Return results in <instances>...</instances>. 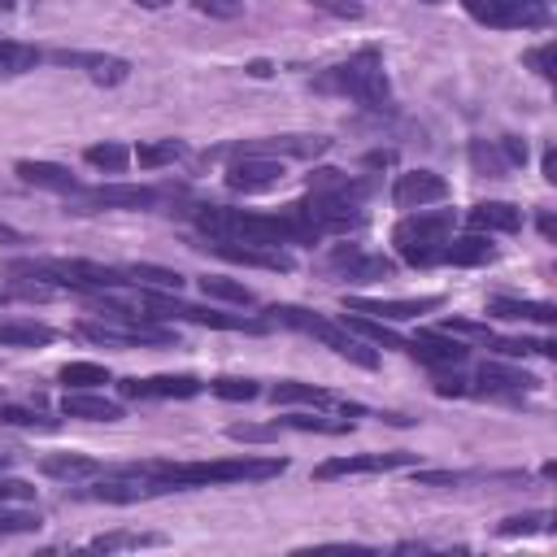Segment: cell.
I'll use <instances>...</instances> for the list:
<instances>
[{
  "instance_id": "cell-56",
  "label": "cell",
  "mask_w": 557,
  "mask_h": 557,
  "mask_svg": "<svg viewBox=\"0 0 557 557\" xmlns=\"http://www.w3.org/2000/svg\"><path fill=\"white\" fill-rule=\"evenodd\" d=\"M540 231H544V235H548V239H553V235H557V222H553V213H540Z\"/></svg>"
},
{
  "instance_id": "cell-6",
  "label": "cell",
  "mask_w": 557,
  "mask_h": 557,
  "mask_svg": "<svg viewBox=\"0 0 557 557\" xmlns=\"http://www.w3.org/2000/svg\"><path fill=\"white\" fill-rule=\"evenodd\" d=\"M453 235V209H418L409 218L396 222L392 231V244L400 252V261L409 265H435L444 244Z\"/></svg>"
},
{
  "instance_id": "cell-36",
  "label": "cell",
  "mask_w": 557,
  "mask_h": 557,
  "mask_svg": "<svg viewBox=\"0 0 557 557\" xmlns=\"http://www.w3.org/2000/svg\"><path fill=\"white\" fill-rule=\"evenodd\" d=\"M83 157H87V165H96V170H104V174H122V170L131 165V152H126L122 144H113V139H109V144H91Z\"/></svg>"
},
{
  "instance_id": "cell-43",
  "label": "cell",
  "mask_w": 557,
  "mask_h": 557,
  "mask_svg": "<svg viewBox=\"0 0 557 557\" xmlns=\"http://www.w3.org/2000/svg\"><path fill=\"white\" fill-rule=\"evenodd\" d=\"M0 422H9V426H52V418H44L39 409H26V405H0Z\"/></svg>"
},
{
  "instance_id": "cell-35",
  "label": "cell",
  "mask_w": 557,
  "mask_h": 557,
  "mask_svg": "<svg viewBox=\"0 0 557 557\" xmlns=\"http://www.w3.org/2000/svg\"><path fill=\"white\" fill-rule=\"evenodd\" d=\"M35 65H39V48L0 39V74H26V70H35Z\"/></svg>"
},
{
  "instance_id": "cell-28",
  "label": "cell",
  "mask_w": 557,
  "mask_h": 557,
  "mask_svg": "<svg viewBox=\"0 0 557 557\" xmlns=\"http://www.w3.org/2000/svg\"><path fill=\"white\" fill-rule=\"evenodd\" d=\"M357 339H366V344H383V348H400V352H409V339H400L392 326H383L379 318H366V313H352L348 322H344Z\"/></svg>"
},
{
  "instance_id": "cell-31",
  "label": "cell",
  "mask_w": 557,
  "mask_h": 557,
  "mask_svg": "<svg viewBox=\"0 0 557 557\" xmlns=\"http://www.w3.org/2000/svg\"><path fill=\"white\" fill-rule=\"evenodd\" d=\"M126 278H131V283H148V287H157V292H178V287H183V274H178V270H170V265H152V261H135V265H126Z\"/></svg>"
},
{
  "instance_id": "cell-10",
  "label": "cell",
  "mask_w": 557,
  "mask_h": 557,
  "mask_svg": "<svg viewBox=\"0 0 557 557\" xmlns=\"http://www.w3.org/2000/svg\"><path fill=\"white\" fill-rule=\"evenodd\" d=\"M117 392L126 400H187L200 396L205 383L196 374H152V379H122Z\"/></svg>"
},
{
  "instance_id": "cell-15",
  "label": "cell",
  "mask_w": 557,
  "mask_h": 557,
  "mask_svg": "<svg viewBox=\"0 0 557 557\" xmlns=\"http://www.w3.org/2000/svg\"><path fill=\"white\" fill-rule=\"evenodd\" d=\"M157 191L144 183H100L83 191V209H152Z\"/></svg>"
},
{
  "instance_id": "cell-59",
  "label": "cell",
  "mask_w": 557,
  "mask_h": 557,
  "mask_svg": "<svg viewBox=\"0 0 557 557\" xmlns=\"http://www.w3.org/2000/svg\"><path fill=\"white\" fill-rule=\"evenodd\" d=\"M422 4H440V0H422Z\"/></svg>"
},
{
  "instance_id": "cell-16",
  "label": "cell",
  "mask_w": 557,
  "mask_h": 557,
  "mask_svg": "<svg viewBox=\"0 0 557 557\" xmlns=\"http://www.w3.org/2000/svg\"><path fill=\"white\" fill-rule=\"evenodd\" d=\"M200 248H209L222 261L252 265V270H292V257L283 248H257V244H231V239H205Z\"/></svg>"
},
{
  "instance_id": "cell-9",
  "label": "cell",
  "mask_w": 557,
  "mask_h": 557,
  "mask_svg": "<svg viewBox=\"0 0 557 557\" xmlns=\"http://www.w3.org/2000/svg\"><path fill=\"white\" fill-rule=\"evenodd\" d=\"M78 335L104 348H139V344H174V331L148 322H78Z\"/></svg>"
},
{
  "instance_id": "cell-53",
  "label": "cell",
  "mask_w": 557,
  "mask_h": 557,
  "mask_svg": "<svg viewBox=\"0 0 557 557\" xmlns=\"http://www.w3.org/2000/svg\"><path fill=\"white\" fill-rule=\"evenodd\" d=\"M544 178L557 183V157H553V148H544Z\"/></svg>"
},
{
  "instance_id": "cell-33",
  "label": "cell",
  "mask_w": 557,
  "mask_h": 557,
  "mask_svg": "<svg viewBox=\"0 0 557 557\" xmlns=\"http://www.w3.org/2000/svg\"><path fill=\"white\" fill-rule=\"evenodd\" d=\"M183 157H187L183 139H161V144H139V148H135V161H139L144 170H157V165H174V161H183Z\"/></svg>"
},
{
  "instance_id": "cell-45",
  "label": "cell",
  "mask_w": 557,
  "mask_h": 557,
  "mask_svg": "<svg viewBox=\"0 0 557 557\" xmlns=\"http://www.w3.org/2000/svg\"><path fill=\"white\" fill-rule=\"evenodd\" d=\"M35 527H39V513H17V509H4V505H0V535L35 531Z\"/></svg>"
},
{
  "instance_id": "cell-58",
  "label": "cell",
  "mask_w": 557,
  "mask_h": 557,
  "mask_svg": "<svg viewBox=\"0 0 557 557\" xmlns=\"http://www.w3.org/2000/svg\"><path fill=\"white\" fill-rule=\"evenodd\" d=\"M17 9V0H0V13H13Z\"/></svg>"
},
{
  "instance_id": "cell-12",
  "label": "cell",
  "mask_w": 557,
  "mask_h": 557,
  "mask_svg": "<svg viewBox=\"0 0 557 557\" xmlns=\"http://www.w3.org/2000/svg\"><path fill=\"white\" fill-rule=\"evenodd\" d=\"M409 357H418V361L444 370V366H461V361L470 357V348H466L453 331H444V326H426V331H418V335L409 339Z\"/></svg>"
},
{
  "instance_id": "cell-25",
  "label": "cell",
  "mask_w": 557,
  "mask_h": 557,
  "mask_svg": "<svg viewBox=\"0 0 557 557\" xmlns=\"http://www.w3.org/2000/svg\"><path fill=\"white\" fill-rule=\"evenodd\" d=\"M470 170L483 178H505L513 165H509L500 139H470Z\"/></svg>"
},
{
  "instance_id": "cell-34",
  "label": "cell",
  "mask_w": 557,
  "mask_h": 557,
  "mask_svg": "<svg viewBox=\"0 0 557 557\" xmlns=\"http://www.w3.org/2000/svg\"><path fill=\"white\" fill-rule=\"evenodd\" d=\"M200 292L213 296V300H226V305H252V292H248L244 283L226 278V274H205V278H200Z\"/></svg>"
},
{
  "instance_id": "cell-48",
  "label": "cell",
  "mask_w": 557,
  "mask_h": 557,
  "mask_svg": "<svg viewBox=\"0 0 557 557\" xmlns=\"http://www.w3.org/2000/svg\"><path fill=\"white\" fill-rule=\"evenodd\" d=\"M309 4L322 9V13H331V17H348V22L361 17V4L357 0H309Z\"/></svg>"
},
{
  "instance_id": "cell-3",
  "label": "cell",
  "mask_w": 557,
  "mask_h": 557,
  "mask_svg": "<svg viewBox=\"0 0 557 557\" xmlns=\"http://www.w3.org/2000/svg\"><path fill=\"white\" fill-rule=\"evenodd\" d=\"M196 226L205 231V239H231V244H257V248L296 244L283 213H252V209L205 205V209H196Z\"/></svg>"
},
{
  "instance_id": "cell-24",
  "label": "cell",
  "mask_w": 557,
  "mask_h": 557,
  "mask_svg": "<svg viewBox=\"0 0 557 557\" xmlns=\"http://www.w3.org/2000/svg\"><path fill=\"white\" fill-rule=\"evenodd\" d=\"M39 470L48 479H61V483H78V479H96L100 474V461L96 457H83V453H52L39 461Z\"/></svg>"
},
{
  "instance_id": "cell-18",
  "label": "cell",
  "mask_w": 557,
  "mask_h": 557,
  "mask_svg": "<svg viewBox=\"0 0 557 557\" xmlns=\"http://www.w3.org/2000/svg\"><path fill=\"white\" fill-rule=\"evenodd\" d=\"M331 270H339L352 283H379V278L396 274V261L392 257H370V252H357V248H339L331 257Z\"/></svg>"
},
{
  "instance_id": "cell-47",
  "label": "cell",
  "mask_w": 557,
  "mask_h": 557,
  "mask_svg": "<svg viewBox=\"0 0 557 557\" xmlns=\"http://www.w3.org/2000/svg\"><path fill=\"white\" fill-rule=\"evenodd\" d=\"M226 435L239 440V444H270L278 435V426H231Z\"/></svg>"
},
{
  "instance_id": "cell-50",
  "label": "cell",
  "mask_w": 557,
  "mask_h": 557,
  "mask_svg": "<svg viewBox=\"0 0 557 557\" xmlns=\"http://www.w3.org/2000/svg\"><path fill=\"white\" fill-rule=\"evenodd\" d=\"M30 496H35V487L26 479H0V505L4 500H30Z\"/></svg>"
},
{
  "instance_id": "cell-54",
  "label": "cell",
  "mask_w": 557,
  "mask_h": 557,
  "mask_svg": "<svg viewBox=\"0 0 557 557\" xmlns=\"http://www.w3.org/2000/svg\"><path fill=\"white\" fill-rule=\"evenodd\" d=\"M248 74H252V78H270V74H274V65H270V61H252V65H248Z\"/></svg>"
},
{
  "instance_id": "cell-39",
  "label": "cell",
  "mask_w": 557,
  "mask_h": 557,
  "mask_svg": "<svg viewBox=\"0 0 557 557\" xmlns=\"http://www.w3.org/2000/svg\"><path fill=\"white\" fill-rule=\"evenodd\" d=\"M144 544H161V535H135V531H117V535H96L87 548H96V553H113V548H144Z\"/></svg>"
},
{
  "instance_id": "cell-55",
  "label": "cell",
  "mask_w": 557,
  "mask_h": 557,
  "mask_svg": "<svg viewBox=\"0 0 557 557\" xmlns=\"http://www.w3.org/2000/svg\"><path fill=\"white\" fill-rule=\"evenodd\" d=\"M0 244H22V231H13V226L0 222Z\"/></svg>"
},
{
  "instance_id": "cell-11",
  "label": "cell",
  "mask_w": 557,
  "mask_h": 557,
  "mask_svg": "<svg viewBox=\"0 0 557 557\" xmlns=\"http://www.w3.org/2000/svg\"><path fill=\"white\" fill-rule=\"evenodd\" d=\"M348 313H366V318H379V322H405V318H418V313H431L440 309V296H400V300H379V296H348L344 300Z\"/></svg>"
},
{
  "instance_id": "cell-7",
  "label": "cell",
  "mask_w": 557,
  "mask_h": 557,
  "mask_svg": "<svg viewBox=\"0 0 557 557\" xmlns=\"http://www.w3.org/2000/svg\"><path fill=\"white\" fill-rule=\"evenodd\" d=\"M148 318H170V322H196V326H218V331H252L261 335L265 322L244 318V313H222V309H205V305H187L178 300V292H152L144 296Z\"/></svg>"
},
{
  "instance_id": "cell-5",
  "label": "cell",
  "mask_w": 557,
  "mask_h": 557,
  "mask_svg": "<svg viewBox=\"0 0 557 557\" xmlns=\"http://www.w3.org/2000/svg\"><path fill=\"white\" fill-rule=\"evenodd\" d=\"M322 91H344L352 100H361L366 109H387L392 104V87H387V74H383V57L374 48L331 65L322 78H318Z\"/></svg>"
},
{
  "instance_id": "cell-26",
  "label": "cell",
  "mask_w": 557,
  "mask_h": 557,
  "mask_svg": "<svg viewBox=\"0 0 557 557\" xmlns=\"http://www.w3.org/2000/svg\"><path fill=\"white\" fill-rule=\"evenodd\" d=\"M440 261H448V265H483V261H492V244L483 239V231L479 235H457V239L444 244Z\"/></svg>"
},
{
  "instance_id": "cell-8",
  "label": "cell",
  "mask_w": 557,
  "mask_h": 557,
  "mask_svg": "<svg viewBox=\"0 0 557 557\" xmlns=\"http://www.w3.org/2000/svg\"><path fill=\"white\" fill-rule=\"evenodd\" d=\"M283 161L278 157H265V152H239L231 165H226V187L231 191H244V196H257V191H270L283 183Z\"/></svg>"
},
{
  "instance_id": "cell-37",
  "label": "cell",
  "mask_w": 557,
  "mask_h": 557,
  "mask_svg": "<svg viewBox=\"0 0 557 557\" xmlns=\"http://www.w3.org/2000/svg\"><path fill=\"white\" fill-rule=\"evenodd\" d=\"M278 426L318 431V435H344V431H348V422H331V418H322V413H287V418H278Z\"/></svg>"
},
{
  "instance_id": "cell-51",
  "label": "cell",
  "mask_w": 557,
  "mask_h": 557,
  "mask_svg": "<svg viewBox=\"0 0 557 557\" xmlns=\"http://www.w3.org/2000/svg\"><path fill=\"white\" fill-rule=\"evenodd\" d=\"M500 148H505V157H509V165L518 170V165H527V144L518 139V135H505L500 139Z\"/></svg>"
},
{
  "instance_id": "cell-32",
  "label": "cell",
  "mask_w": 557,
  "mask_h": 557,
  "mask_svg": "<svg viewBox=\"0 0 557 557\" xmlns=\"http://www.w3.org/2000/svg\"><path fill=\"white\" fill-rule=\"evenodd\" d=\"M270 400H274V405H335L331 392L309 387V383H274Z\"/></svg>"
},
{
  "instance_id": "cell-57",
  "label": "cell",
  "mask_w": 557,
  "mask_h": 557,
  "mask_svg": "<svg viewBox=\"0 0 557 557\" xmlns=\"http://www.w3.org/2000/svg\"><path fill=\"white\" fill-rule=\"evenodd\" d=\"M135 4H139V9H165L170 0H135Z\"/></svg>"
},
{
  "instance_id": "cell-17",
  "label": "cell",
  "mask_w": 557,
  "mask_h": 557,
  "mask_svg": "<svg viewBox=\"0 0 557 557\" xmlns=\"http://www.w3.org/2000/svg\"><path fill=\"white\" fill-rule=\"evenodd\" d=\"M413 453H361V457H331L313 470V479H344V474H379L392 466H409Z\"/></svg>"
},
{
  "instance_id": "cell-42",
  "label": "cell",
  "mask_w": 557,
  "mask_h": 557,
  "mask_svg": "<svg viewBox=\"0 0 557 557\" xmlns=\"http://www.w3.org/2000/svg\"><path fill=\"white\" fill-rule=\"evenodd\" d=\"M531 531H548V513L535 509V513H513L500 522V535H531Z\"/></svg>"
},
{
  "instance_id": "cell-38",
  "label": "cell",
  "mask_w": 557,
  "mask_h": 557,
  "mask_svg": "<svg viewBox=\"0 0 557 557\" xmlns=\"http://www.w3.org/2000/svg\"><path fill=\"white\" fill-rule=\"evenodd\" d=\"M461 4H466L470 17H479L487 26H513V13H509L505 0H461Z\"/></svg>"
},
{
  "instance_id": "cell-44",
  "label": "cell",
  "mask_w": 557,
  "mask_h": 557,
  "mask_svg": "<svg viewBox=\"0 0 557 557\" xmlns=\"http://www.w3.org/2000/svg\"><path fill=\"white\" fill-rule=\"evenodd\" d=\"M513 13V26H540L544 22V0H505Z\"/></svg>"
},
{
  "instance_id": "cell-14",
  "label": "cell",
  "mask_w": 557,
  "mask_h": 557,
  "mask_svg": "<svg viewBox=\"0 0 557 557\" xmlns=\"http://www.w3.org/2000/svg\"><path fill=\"white\" fill-rule=\"evenodd\" d=\"M444 196H448V183H444L435 170H405V174H396V183H392L396 209H426V205H435V200H444Z\"/></svg>"
},
{
  "instance_id": "cell-4",
  "label": "cell",
  "mask_w": 557,
  "mask_h": 557,
  "mask_svg": "<svg viewBox=\"0 0 557 557\" xmlns=\"http://www.w3.org/2000/svg\"><path fill=\"white\" fill-rule=\"evenodd\" d=\"M265 313H270V322H278V326H292V331H300V335H313V339L326 344L335 357H344V361H352V366H361V370H374V366H379V352H374L366 339H357L348 326H335L331 318H322V313H313V309H300V305H270Z\"/></svg>"
},
{
  "instance_id": "cell-46",
  "label": "cell",
  "mask_w": 557,
  "mask_h": 557,
  "mask_svg": "<svg viewBox=\"0 0 557 557\" xmlns=\"http://www.w3.org/2000/svg\"><path fill=\"white\" fill-rule=\"evenodd\" d=\"M522 61L540 74V78H553V44H540V48H527Z\"/></svg>"
},
{
  "instance_id": "cell-49",
  "label": "cell",
  "mask_w": 557,
  "mask_h": 557,
  "mask_svg": "<svg viewBox=\"0 0 557 557\" xmlns=\"http://www.w3.org/2000/svg\"><path fill=\"white\" fill-rule=\"evenodd\" d=\"M200 13H209V17H222V22H231V17H239V0H191Z\"/></svg>"
},
{
  "instance_id": "cell-29",
  "label": "cell",
  "mask_w": 557,
  "mask_h": 557,
  "mask_svg": "<svg viewBox=\"0 0 557 557\" xmlns=\"http://www.w3.org/2000/svg\"><path fill=\"white\" fill-rule=\"evenodd\" d=\"M487 348L496 357H553V339H527V335H487Z\"/></svg>"
},
{
  "instance_id": "cell-23",
  "label": "cell",
  "mask_w": 557,
  "mask_h": 557,
  "mask_svg": "<svg viewBox=\"0 0 557 557\" xmlns=\"http://www.w3.org/2000/svg\"><path fill=\"white\" fill-rule=\"evenodd\" d=\"M61 413L65 418H83V422H117L122 418V405L117 400H104L96 392H70L61 400Z\"/></svg>"
},
{
  "instance_id": "cell-52",
  "label": "cell",
  "mask_w": 557,
  "mask_h": 557,
  "mask_svg": "<svg viewBox=\"0 0 557 557\" xmlns=\"http://www.w3.org/2000/svg\"><path fill=\"white\" fill-rule=\"evenodd\" d=\"M435 392H440V396H461V392H470V387H466V379H457V374H453V379L440 374V379H435Z\"/></svg>"
},
{
  "instance_id": "cell-20",
  "label": "cell",
  "mask_w": 557,
  "mask_h": 557,
  "mask_svg": "<svg viewBox=\"0 0 557 557\" xmlns=\"http://www.w3.org/2000/svg\"><path fill=\"white\" fill-rule=\"evenodd\" d=\"M13 174L22 183H30V187H44V191H78V178L65 165H57V161H30V157H22L13 165Z\"/></svg>"
},
{
  "instance_id": "cell-41",
  "label": "cell",
  "mask_w": 557,
  "mask_h": 557,
  "mask_svg": "<svg viewBox=\"0 0 557 557\" xmlns=\"http://www.w3.org/2000/svg\"><path fill=\"white\" fill-rule=\"evenodd\" d=\"M470 479H479V474H470V470H418L413 474L418 487H461Z\"/></svg>"
},
{
  "instance_id": "cell-13",
  "label": "cell",
  "mask_w": 557,
  "mask_h": 557,
  "mask_svg": "<svg viewBox=\"0 0 557 557\" xmlns=\"http://www.w3.org/2000/svg\"><path fill=\"white\" fill-rule=\"evenodd\" d=\"M52 61L83 70V74H87L91 83H100V87H117V83L131 78V61H126V57H109V52H70V48H61V52H52Z\"/></svg>"
},
{
  "instance_id": "cell-22",
  "label": "cell",
  "mask_w": 557,
  "mask_h": 557,
  "mask_svg": "<svg viewBox=\"0 0 557 557\" xmlns=\"http://www.w3.org/2000/svg\"><path fill=\"white\" fill-rule=\"evenodd\" d=\"M487 313L492 318H505V322H540V326H548L557 318V309L548 300H513V296H492L487 300Z\"/></svg>"
},
{
  "instance_id": "cell-2",
  "label": "cell",
  "mask_w": 557,
  "mask_h": 557,
  "mask_svg": "<svg viewBox=\"0 0 557 557\" xmlns=\"http://www.w3.org/2000/svg\"><path fill=\"white\" fill-rule=\"evenodd\" d=\"M305 213L313 218V226L326 231H348L361 222V205H366V183L348 178L344 170H318L309 174V196L300 200Z\"/></svg>"
},
{
  "instance_id": "cell-1",
  "label": "cell",
  "mask_w": 557,
  "mask_h": 557,
  "mask_svg": "<svg viewBox=\"0 0 557 557\" xmlns=\"http://www.w3.org/2000/svg\"><path fill=\"white\" fill-rule=\"evenodd\" d=\"M287 470L283 457H226V461H183V466H152L161 492L209 487V483H261Z\"/></svg>"
},
{
  "instance_id": "cell-40",
  "label": "cell",
  "mask_w": 557,
  "mask_h": 557,
  "mask_svg": "<svg viewBox=\"0 0 557 557\" xmlns=\"http://www.w3.org/2000/svg\"><path fill=\"white\" fill-rule=\"evenodd\" d=\"M209 392L222 396V400H257L261 396V387L252 379H213Z\"/></svg>"
},
{
  "instance_id": "cell-21",
  "label": "cell",
  "mask_w": 557,
  "mask_h": 557,
  "mask_svg": "<svg viewBox=\"0 0 557 557\" xmlns=\"http://www.w3.org/2000/svg\"><path fill=\"white\" fill-rule=\"evenodd\" d=\"M470 226L474 231H500V235H513L518 226H522V209H513L509 200H479L474 209H470Z\"/></svg>"
},
{
  "instance_id": "cell-19",
  "label": "cell",
  "mask_w": 557,
  "mask_h": 557,
  "mask_svg": "<svg viewBox=\"0 0 557 557\" xmlns=\"http://www.w3.org/2000/svg\"><path fill=\"white\" fill-rule=\"evenodd\" d=\"M540 379L518 370V366H500V361H483L479 366V392L487 396H522V392H535Z\"/></svg>"
},
{
  "instance_id": "cell-27",
  "label": "cell",
  "mask_w": 557,
  "mask_h": 557,
  "mask_svg": "<svg viewBox=\"0 0 557 557\" xmlns=\"http://www.w3.org/2000/svg\"><path fill=\"white\" fill-rule=\"evenodd\" d=\"M52 339L57 331L44 322H0V348H44Z\"/></svg>"
},
{
  "instance_id": "cell-30",
  "label": "cell",
  "mask_w": 557,
  "mask_h": 557,
  "mask_svg": "<svg viewBox=\"0 0 557 557\" xmlns=\"http://www.w3.org/2000/svg\"><path fill=\"white\" fill-rule=\"evenodd\" d=\"M57 379H61L70 392H91V387L109 383V370H104L100 361H65Z\"/></svg>"
}]
</instances>
